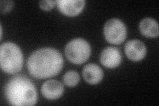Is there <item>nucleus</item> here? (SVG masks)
I'll return each instance as SVG.
<instances>
[{"label":"nucleus","mask_w":159,"mask_h":106,"mask_svg":"<svg viewBox=\"0 0 159 106\" xmlns=\"http://www.w3.org/2000/svg\"><path fill=\"white\" fill-rule=\"evenodd\" d=\"M80 75L79 74L74 70H70L65 73L63 76L62 80L64 84L68 87H74L79 83Z\"/></svg>","instance_id":"obj_12"},{"label":"nucleus","mask_w":159,"mask_h":106,"mask_svg":"<svg viewBox=\"0 0 159 106\" xmlns=\"http://www.w3.org/2000/svg\"><path fill=\"white\" fill-rule=\"evenodd\" d=\"M0 63L3 72L14 74L21 70L23 55L18 45L12 42H6L0 47Z\"/></svg>","instance_id":"obj_3"},{"label":"nucleus","mask_w":159,"mask_h":106,"mask_svg":"<svg viewBox=\"0 0 159 106\" xmlns=\"http://www.w3.org/2000/svg\"><path fill=\"white\" fill-rule=\"evenodd\" d=\"M5 94L12 105H34L37 102V92L29 78L23 75L15 76L9 80Z\"/></svg>","instance_id":"obj_2"},{"label":"nucleus","mask_w":159,"mask_h":106,"mask_svg":"<svg viewBox=\"0 0 159 106\" xmlns=\"http://www.w3.org/2000/svg\"><path fill=\"white\" fill-rule=\"evenodd\" d=\"M103 34L106 41L113 44H120L127 37V28L121 20L113 18L104 25Z\"/></svg>","instance_id":"obj_5"},{"label":"nucleus","mask_w":159,"mask_h":106,"mask_svg":"<svg viewBox=\"0 0 159 106\" xmlns=\"http://www.w3.org/2000/svg\"><path fill=\"white\" fill-rule=\"evenodd\" d=\"M64 60L58 50L43 48L33 52L28 58L27 68L33 77L43 79L55 76L63 67Z\"/></svg>","instance_id":"obj_1"},{"label":"nucleus","mask_w":159,"mask_h":106,"mask_svg":"<svg viewBox=\"0 0 159 106\" xmlns=\"http://www.w3.org/2000/svg\"><path fill=\"white\" fill-rule=\"evenodd\" d=\"M13 7V2L10 0H5L0 2V10L2 13H6L11 11Z\"/></svg>","instance_id":"obj_13"},{"label":"nucleus","mask_w":159,"mask_h":106,"mask_svg":"<svg viewBox=\"0 0 159 106\" xmlns=\"http://www.w3.org/2000/svg\"><path fill=\"white\" fill-rule=\"evenodd\" d=\"M125 53L128 58L133 61H140L145 58L147 48L145 44L137 39L129 41L125 45Z\"/></svg>","instance_id":"obj_6"},{"label":"nucleus","mask_w":159,"mask_h":106,"mask_svg":"<svg viewBox=\"0 0 159 106\" xmlns=\"http://www.w3.org/2000/svg\"><path fill=\"white\" fill-rule=\"evenodd\" d=\"M65 54L71 62L75 64H82L87 61L90 56L91 47L85 39H74L66 44Z\"/></svg>","instance_id":"obj_4"},{"label":"nucleus","mask_w":159,"mask_h":106,"mask_svg":"<svg viewBox=\"0 0 159 106\" xmlns=\"http://www.w3.org/2000/svg\"><path fill=\"white\" fill-rule=\"evenodd\" d=\"M83 77L86 82L90 84H96L100 82L103 77V72L98 65L89 63L83 68Z\"/></svg>","instance_id":"obj_10"},{"label":"nucleus","mask_w":159,"mask_h":106,"mask_svg":"<svg viewBox=\"0 0 159 106\" xmlns=\"http://www.w3.org/2000/svg\"><path fill=\"white\" fill-rule=\"evenodd\" d=\"M57 3V1H51V0H43L39 2V6L44 11L51 10Z\"/></svg>","instance_id":"obj_14"},{"label":"nucleus","mask_w":159,"mask_h":106,"mask_svg":"<svg viewBox=\"0 0 159 106\" xmlns=\"http://www.w3.org/2000/svg\"><path fill=\"white\" fill-rule=\"evenodd\" d=\"M41 93L48 99H57L62 96L64 86L61 82L55 80H47L41 87Z\"/></svg>","instance_id":"obj_9"},{"label":"nucleus","mask_w":159,"mask_h":106,"mask_svg":"<svg viewBox=\"0 0 159 106\" xmlns=\"http://www.w3.org/2000/svg\"><path fill=\"white\" fill-rule=\"evenodd\" d=\"M139 30L141 34L148 38H155L158 36V25L155 19L145 18L139 23Z\"/></svg>","instance_id":"obj_11"},{"label":"nucleus","mask_w":159,"mask_h":106,"mask_svg":"<svg viewBox=\"0 0 159 106\" xmlns=\"http://www.w3.org/2000/svg\"><path fill=\"white\" fill-rule=\"evenodd\" d=\"M57 7L62 13L67 16H76L81 13L86 2L84 0H58Z\"/></svg>","instance_id":"obj_8"},{"label":"nucleus","mask_w":159,"mask_h":106,"mask_svg":"<svg viewBox=\"0 0 159 106\" xmlns=\"http://www.w3.org/2000/svg\"><path fill=\"white\" fill-rule=\"evenodd\" d=\"M122 57L120 50L114 47L104 48L100 54L102 64L108 68H114L121 64Z\"/></svg>","instance_id":"obj_7"}]
</instances>
